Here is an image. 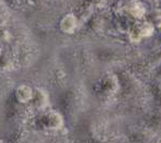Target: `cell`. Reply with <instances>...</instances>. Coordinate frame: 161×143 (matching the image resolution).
Wrapping results in <instances>:
<instances>
[{
    "instance_id": "obj_14",
    "label": "cell",
    "mask_w": 161,
    "mask_h": 143,
    "mask_svg": "<svg viewBox=\"0 0 161 143\" xmlns=\"http://www.w3.org/2000/svg\"><path fill=\"white\" fill-rule=\"evenodd\" d=\"M2 53H3V43H2V41L0 40V57H1Z\"/></svg>"
},
{
    "instance_id": "obj_15",
    "label": "cell",
    "mask_w": 161,
    "mask_h": 143,
    "mask_svg": "<svg viewBox=\"0 0 161 143\" xmlns=\"http://www.w3.org/2000/svg\"><path fill=\"white\" fill-rule=\"evenodd\" d=\"M0 143H4L3 141H2V140H0Z\"/></svg>"
},
{
    "instance_id": "obj_3",
    "label": "cell",
    "mask_w": 161,
    "mask_h": 143,
    "mask_svg": "<svg viewBox=\"0 0 161 143\" xmlns=\"http://www.w3.org/2000/svg\"><path fill=\"white\" fill-rule=\"evenodd\" d=\"M155 33V28L148 20H136L129 30V40L132 43H139L148 38Z\"/></svg>"
},
{
    "instance_id": "obj_12",
    "label": "cell",
    "mask_w": 161,
    "mask_h": 143,
    "mask_svg": "<svg viewBox=\"0 0 161 143\" xmlns=\"http://www.w3.org/2000/svg\"><path fill=\"white\" fill-rule=\"evenodd\" d=\"M8 20H9V13L7 12V8L0 2V31L7 29Z\"/></svg>"
},
{
    "instance_id": "obj_11",
    "label": "cell",
    "mask_w": 161,
    "mask_h": 143,
    "mask_svg": "<svg viewBox=\"0 0 161 143\" xmlns=\"http://www.w3.org/2000/svg\"><path fill=\"white\" fill-rule=\"evenodd\" d=\"M13 64L14 63H13L12 57L3 50L1 57H0V71H2V72L10 71V69H12Z\"/></svg>"
},
{
    "instance_id": "obj_9",
    "label": "cell",
    "mask_w": 161,
    "mask_h": 143,
    "mask_svg": "<svg viewBox=\"0 0 161 143\" xmlns=\"http://www.w3.org/2000/svg\"><path fill=\"white\" fill-rule=\"evenodd\" d=\"M88 28L95 33L102 32L105 28V19L100 15L93 14L89 19L87 20Z\"/></svg>"
},
{
    "instance_id": "obj_8",
    "label": "cell",
    "mask_w": 161,
    "mask_h": 143,
    "mask_svg": "<svg viewBox=\"0 0 161 143\" xmlns=\"http://www.w3.org/2000/svg\"><path fill=\"white\" fill-rule=\"evenodd\" d=\"M93 11H95V8L88 1L83 2L80 6L77 8L76 13H74L76 15L79 22H87L90 17L93 15Z\"/></svg>"
},
{
    "instance_id": "obj_1",
    "label": "cell",
    "mask_w": 161,
    "mask_h": 143,
    "mask_svg": "<svg viewBox=\"0 0 161 143\" xmlns=\"http://www.w3.org/2000/svg\"><path fill=\"white\" fill-rule=\"evenodd\" d=\"M64 119L62 114L55 109H45L40 111L33 119V125L41 131H58L64 127Z\"/></svg>"
},
{
    "instance_id": "obj_16",
    "label": "cell",
    "mask_w": 161,
    "mask_h": 143,
    "mask_svg": "<svg viewBox=\"0 0 161 143\" xmlns=\"http://www.w3.org/2000/svg\"><path fill=\"white\" fill-rule=\"evenodd\" d=\"M156 143H161V141H157V142H156Z\"/></svg>"
},
{
    "instance_id": "obj_13",
    "label": "cell",
    "mask_w": 161,
    "mask_h": 143,
    "mask_svg": "<svg viewBox=\"0 0 161 143\" xmlns=\"http://www.w3.org/2000/svg\"><path fill=\"white\" fill-rule=\"evenodd\" d=\"M95 9H103L108 4V0H87Z\"/></svg>"
},
{
    "instance_id": "obj_17",
    "label": "cell",
    "mask_w": 161,
    "mask_h": 143,
    "mask_svg": "<svg viewBox=\"0 0 161 143\" xmlns=\"http://www.w3.org/2000/svg\"><path fill=\"white\" fill-rule=\"evenodd\" d=\"M147 1H150V0H147Z\"/></svg>"
},
{
    "instance_id": "obj_5",
    "label": "cell",
    "mask_w": 161,
    "mask_h": 143,
    "mask_svg": "<svg viewBox=\"0 0 161 143\" xmlns=\"http://www.w3.org/2000/svg\"><path fill=\"white\" fill-rule=\"evenodd\" d=\"M79 19L74 13H66L59 18L58 29L64 34H73L79 27Z\"/></svg>"
},
{
    "instance_id": "obj_10",
    "label": "cell",
    "mask_w": 161,
    "mask_h": 143,
    "mask_svg": "<svg viewBox=\"0 0 161 143\" xmlns=\"http://www.w3.org/2000/svg\"><path fill=\"white\" fill-rule=\"evenodd\" d=\"M147 20L154 26L155 29L161 30V9H154L148 13Z\"/></svg>"
},
{
    "instance_id": "obj_7",
    "label": "cell",
    "mask_w": 161,
    "mask_h": 143,
    "mask_svg": "<svg viewBox=\"0 0 161 143\" xmlns=\"http://www.w3.org/2000/svg\"><path fill=\"white\" fill-rule=\"evenodd\" d=\"M33 95V88L28 84H19L13 91V97L19 105H27L30 104V100Z\"/></svg>"
},
{
    "instance_id": "obj_6",
    "label": "cell",
    "mask_w": 161,
    "mask_h": 143,
    "mask_svg": "<svg viewBox=\"0 0 161 143\" xmlns=\"http://www.w3.org/2000/svg\"><path fill=\"white\" fill-rule=\"evenodd\" d=\"M30 104L38 111H43L50 107V96H48L46 90L42 89V88L33 89V95Z\"/></svg>"
},
{
    "instance_id": "obj_2",
    "label": "cell",
    "mask_w": 161,
    "mask_h": 143,
    "mask_svg": "<svg viewBox=\"0 0 161 143\" xmlns=\"http://www.w3.org/2000/svg\"><path fill=\"white\" fill-rule=\"evenodd\" d=\"M120 90V81L115 74H105L96 84V92L101 97H112Z\"/></svg>"
},
{
    "instance_id": "obj_4",
    "label": "cell",
    "mask_w": 161,
    "mask_h": 143,
    "mask_svg": "<svg viewBox=\"0 0 161 143\" xmlns=\"http://www.w3.org/2000/svg\"><path fill=\"white\" fill-rule=\"evenodd\" d=\"M121 14L126 16L140 20L146 14V7L142 0H127L123 2Z\"/></svg>"
}]
</instances>
